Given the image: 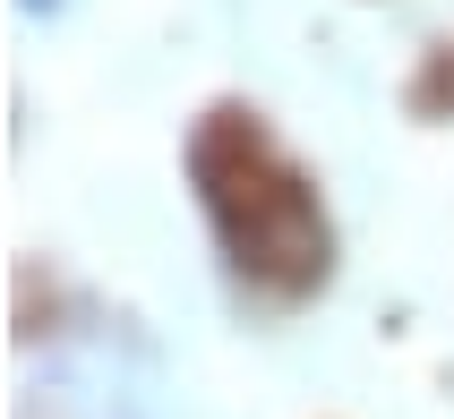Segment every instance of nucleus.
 <instances>
[{
	"label": "nucleus",
	"instance_id": "1",
	"mask_svg": "<svg viewBox=\"0 0 454 419\" xmlns=\"http://www.w3.org/2000/svg\"><path fill=\"white\" fill-rule=\"evenodd\" d=\"M189 172H198L206 222L223 231L231 266L275 283V291H309L326 274V214H317V189H309L283 146L249 112H215L189 146Z\"/></svg>",
	"mask_w": 454,
	"mask_h": 419
},
{
	"label": "nucleus",
	"instance_id": "2",
	"mask_svg": "<svg viewBox=\"0 0 454 419\" xmlns=\"http://www.w3.org/2000/svg\"><path fill=\"white\" fill-rule=\"evenodd\" d=\"M35 9H43V0H35Z\"/></svg>",
	"mask_w": 454,
	"mask_h": 419
}]
</instances>
